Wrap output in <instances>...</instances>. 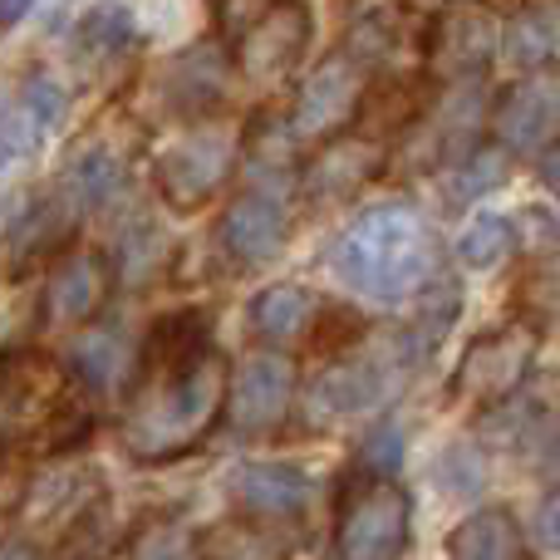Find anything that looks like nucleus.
Returning a JSON list of instances; mask_svg holds the SVG:
<instances>
[{
  "label": "nucleus",
  "instance_id": "obj_36",
  "mask_svg": "<svg viewBox=\"0 0 560 560\" xmlns=\"http://www.w3.org/2000/svg\"><path fill=\"white\" fill-rule=\"evenodd\" d=\"M0 560H39V546L30 536H0Z\"/></svg>",
  "mask_w": 560,
  "mask_h": 560
},
{
  "label": "nucleus",
  "instance_id": "obj_35",
  "mask_svg": "<svg viewBox=\"0 0 560 560\" xmlns=\"http://www.w3.org/2000/svg\"><path fill=\"white\" fill-rule=\"evenodd\" d=\"M541 541L551 546V551H560V492L541 506Z\"/></svg>",
  "mask_w": 560,
  "mask_h": 560
},
{
  "label": "nucleus",
  "instance_id": "obj_17",
  "mask_svg": "<svg viewBox=\"0 0 560 560\" xmlns=\"http://www.w3.org/2000/svg\"><path fill=\"white\" fill-rule=\"evenodd\" d=\"M242 158H246V187L256 192L285 197V187H300V138L290 128V114H252L242 133Z\"/></svg>",
  "mask_w": 560,
  "mask_h": 560
},
{
  "label": "nucleus",
  "instance_id": "obj_11",
  "mask_svg": "<svg viewBox=\"0 0 560 560\" xmlns=\"http://www.w3.org/2000/svg\"><path fill=\"white\" fill-rule=\"evenodd\" d=\"M217 242H222V252L232 256V261L242 266V271L276 261V256L285 252V242H290L285 197H276V192H256V187H242V192L232 197V207L222 212Z\"/></svg>",
  "mask_w": 560,
  "mask_h": 560
},
{
  "label": "nucleus",
  "instance_id": "obj_12",
  "mask_svg": "<svg viewBox=\"0 0 560 560\" xmlns=\"http://www.w3.org/2000/svg\"><path fill=\"white\" fill-rule=\"evenodd\" d=\"M384 167H388V158L378 143L339 133L305 158V167H300V197L310 207H335L345 197H354L359 187H369L374 177H384Z\"/></svg>",
  "mask_w": 560,
  "mask_h": 560
},
{
  "label": "nucleus",
  "instance_id": "obj_7",
  "mask_svg": "<svg viewBox=\"0 0 560 560\" xmlns=\"http://www.w3.org/2000/svg\"><path fill=\"white\" fill-rule=\"evenodd\" d=\"M369 79H374V69L359 55H349L345 45L329 59H319L305 74V84L295 89V108H290V128L300 143H329V138L349 133Z\"/></svg>",
  "mask_w": 560,
  "mask_h": 560
},
{
  "label": "nucleus",
  "instance_id": "obj_10",
  "mask_svg": "<svg viewBox=\"0 0 560 560\" xmlns=\"http://www.w3.org/2000/svg\"><path fill=\"white\" fill-rule=\"evenodd\" d=\"M560 124V69L516 74L492 98V138L506 153H541Z\"/></svg>",
  "mask_w": 560,
  "mask_h": 560
},
{
  "label": "nucleus",
  "instance_id": "obj_3",
  "mask_svg": "<svg viewBox=\"0 0 560 560\" xmlns=\"http://www.w3.org/2000/svg\"><path fill=\"white\" fill-rule=\"evenodd\" d=\"M418 364H423V359L413 354V345H408L404 335H388L378 349H349V354H339L335 364H325L315 374V384H310V394H305V408L315 423L374 413V408H384L388 398L404 388V378L413 374Z\"/></svg>",
  "mask_w": 560,
  "mask_h": 560
},
{
  "label": "nucleus",
  "instance_id": "obj_30",
  "mask_svg": "<svg viewBox=\"0 0 560 560\" xmlns=\"http://www.w3.org/2000/svg\"><path fill=\"white\" fill-rule=\"evenodd\" d=\"M74 39L89 55H118L124 45H133V15H128L124 5H98L79 20Z\"/></svg>",
  "mask_w": 560,
  "mask_h": 560
},
{
  "label": "nucleus",
  "instance_id": "obj_2",
  "mask_svg": "<svg viewBox=\"0 0 560 560\" xmlns=\"http://www.w3.org/2000/svg\"><path fill=\"white\" fill-rule=\"evenodd\" d=\"M329 271L364 300H404L433 285L438 232L413 202H378L359 212L329 246Z\"/></svg>",
  "mask_w": 560,
  "mask_h": 560
},
{
  "label": "nucleus",
  "instance_id": "obj_27",
  "mask_svg": "<svg viewBox=\"0 0 560 560\" xmlns=\"http://www.w3.org/2000/svg\"><path fill=\"white\" fill-rule=\"evenodd\" d=\"M506 177V158L502 148H477V153H467L463 163L447 167V202L463 207V202H477V197H487L492 187H502Z\"/></svg>",
  "mask_w": 560,
  "mask_h": 560
},
{
  "label": "nucleus",
  "instance_id": "obj_33",
  "mask_svg": "<svg viewBox=\"0 0 560 560\" xmlns=\"http://www.w3.org/2000/svg\"><path fill=\"white\" fill-rule=\"evenodd\" d=\"M133 560H183V541H177V532L158 526V532L143 536V546H138Z\"/></svg>",
  "mask_w": 560,
  "mask_h": 560
},
{
  "label": "nucleus",
  "instance_id": "obj_6",
  "mask_svg": "<svg viewBox=\"0 0 560 560\" xmlns=\"http://www.w3.org/2000/svg\"><path fill=\"white\" fill-rule=\"evenodd\" d=\"M536 354H541V325L536 319L522 315V319H506V325H492L477 339H467L463 359L453 369V388L467 398L506 404L532 378Z\"/></svg>",
  "mask_w": 560,
  "mask_h": 560
},
{
  "label": "nucleus",
  "instance_id": "obj_4",
  "mask_svg": "<svg viewBox=\"0 0 560 560\" xmlns=\"http://www.w3.org/2000/svg\"><path fill=\"white\" fill-rule=\"evenodd\" d=\"M413 536V502L394 477H354L335 516L339 560H404Z\"/></svg>",
  "mask_w": 560,
  "mask_h": 560
},
{
  "label": "nucleus",
  "instance_id": "obj_29",
  "mask_svg": "<svg viewBox=\"0 0 560 560\" xmlns=\"http://www.w3.org/2000/svg\"><path fill=\"white\" fill-rule=\"evenodd\" d=\"M364 335H369V319L349 305H319L315 325H310V345L319 354H349L354 345H364Z\"/></svg>",
  "mask_w": 560,
  "mask_h": 560
},
{
  "label": "nucleus",
  "instance_id": "obj_28",
  "mask_svg": "<svg viewBox=\"0 0 560 560\" xmlns=\"http://www.w3.org/2000/svg\"><path fill=\"white\" fill-rule=\"evenodd\" d=\"M89 492H94V482H89L84 472H74V467H65V472H45L35 482V492H30V516H55V522H65V516H79L89 506Z\"/></svg>",
  "mask_w": 560,
  "mask_h": 560
},
{
  "label": "nucleus",
  "instance_id": "obj_14",
  "mask_svg": "<svg viewBox=\"0 0 560 560\" xmlns=\"http://www.w3.org/2000/svg\"><path fill=\"white\" fill-rule=\"evenodd\" d=\"M428 108H433V98H428V79L418 74H378L369 79L364 98H359V114L354 124H349V133L364 138V143H394V138L413 133L418 124L428 118Z\"/></svg>",
  "mask_w": 560,
  "mask_h": 560
},
{
  "label": "nucleus",
  "instance_id": "obj_15",
  "mask_svg": "<svg viewBox=\"0 0 560 560\" xmlns=\"http://www.w3.org/2000/svg\"><path fill=\"white\" fill-rule=\"evenodd\" d=\"M497 35L492 20L472 15V10H453V15H438L433 30L423 39V65L433 79H482V69L497 59Z\"/></svg>",
  "mask_w": 560,
  "mask_h": 560
},
{
  "label": "nucleus",
  "instance_id": "obj_25",
  "mask_svg": "<svg viewBox=\"0 0 560 560\" xmlns=\"http://www.w3.org/2000/svg\"><path fill=\"white\" fill-rule=\"evenodd\" d=\"M124 177H128V158H124V148H84V153L74 158V167H69V197H74L79 207H104L108 197L124 187Z\"/></svg>",
  "mask_w": 560,
  "mask_h": 560
},
{
  "label": "nucleus",
  "instance_id": "obj_24",
  "mask_svg": "<svg viewBox=\"0 0 560 560\" xmlns=\"http://www.w3.org/2000/svg\"><path fill=\"white\" fill-rule=\"evenodd\" d=\"M560 45V20L551 5H522L497 35V59L516 74H536V69H551V55Z\"/></svg>",
  "mask_w": 560,
  "mask_h": 560
},
{
  "label": "nucleus",
  "instance_id": "obj_21",
  "mask_svg": "<svg viewBox=\"0 0 560 560\" xmlns=\"http://www.w3.org/2000/svg\"><path fill=\"white\" fill-rule=\"evenodd\" d=\"M315 310H319V300L310 295L305 285L280 280V285H266L252 295V305H246V329H252V339H261V349L290 345V339L310 335Z\"/></svg>",
  "mask_w": 560,
  "mask_h": 560
},
{
  "label": "nucleus",
  "instance_id": "obj_19",
  "mask_svg": "<svg viewBox=\"0 0 560 560\" xmlns=\"http://www.w3.org/2000/svg\"><path fill=\"white\" fill-rule=\"evenodd\" d=\"M108 290H114V266L98 252H74L59 256L55 276L45 285V315L55 325H89L104 310Z\"/></svg>",
  "mask_w": 560,
  "mask_h": 560
},
{
  "label": "nucleus",
  "instance_id": "obj_18",
  "mask_svg": "<svg viewBox=\"0 0 560 560\" xmlns=\"http://www.w3.org/2000/svg\"><path fill=\"white\" fill-rule=\"evenodd\" d=\"M226 69L232 65H226V55L217 45H192L187 55H177L163 69V84H158L167 114L212 118L226 104Z\"/></svg>",
  "mask_w": 560,
  "mask_h": 560
},
{
  "label": "nucleus",
  "instance_id": "obj_34",
  "mask_svg": "<svg viewBox=\"0 0 560 560\" xmlns=\"http://www.w3.org/2000/svg\"><path fill=\"white\" fill-rule=\"evenodd\" d=\"M541 183H546V192L560 202V138L551 148H541Z\"/></svg>",
  "mask_w": 560,
  "mask_h": 560
},
{
  "label": "nucleus",
  "instance_id": "obj_1",
  "mask_svg": "<svg viewBox=\"0 0 560 560\" xmlns=\"http://www.w3.org/2000/svg\"><path fill=\"white\" fill-rule=\"evenodd\" d=\"M226 369L222 349L202 319L167 315L138 349V388L118 423V447L143 467H167L197 453L226 413Z\"/></svg>",
  "mask_w": 560,
  "mask_h": 560
},
{
  "label": "nucleus",
  "instance_id": "obj_37",
  "mask_svg": "<svg viewBox=\"0 0 560 560\" xmlns=\"http://www.w3.org/2000/svg\"><path fill=\"white\" fill-rule=\"evenodd\" d=\"M413 10H423V15H453V10H467L477 5V0H408Z\"/></svg>",
  "mask_w": 560,
  "mask_h": 560
},
{
  "label": "nucleus",
  "instance_id": "obj_26",
  "mask_svg": "<svg viewBox=\"0 0 560 560\" xmlns=\"http://www.w3.org/2000/svg\"><path fill=\"white\" fill-rule=\"evenodd\" d=\"M512 256H516V226H512V217H502V212L472 217L463 242H457V261H463L467 271H497V266L512 261Z\"/></svg>",
  "mask_w": 560,
  "mask_h": 560
},
{
  "label": "nucleus",
  "instance_id": "obj_8",
  "mask_svg": "<svg viewBox=\"0 0 560 560\" xmlns=\"http://www.w3.org/2000/svg\"><path fill=\"white\" fill-rule=\"evenodd\" d=\"M310 39H315V10H310V0H261L256 15H246L236 25L232 65L246 79H276L305 59Z\"/></svg>",
  "mask_w": 560,
  "mask_h": 560
},
{
  "label": "nucleus",
  "instance_id": "obj_39",
  "mask_svg": "<svg viewBox=\"0 0 560 560\" xmlns=\"http://www.w3.org/2000/svg\"><path fill=\"white\" fill-rule=\"evenodd\" d=\"M556 457H560V433H556Z\"/></svg>",
  "mask_w": 560,
  "mask_h": 560
},
{
  "label": "nucleus",
  "instance_id": "obj_20",
  "mask_svg": "<svg viewBox=\"0 0 560 560\" xmlns=\"http://www.w3.org/2000/svg\"><path fill=\"white\" fill-rule=\"evenodd\" d=\"M65 369L89 394H108V388H118L124 378L138 374V354L118 325H98V329H84V335L69 345Z\"/></svg>",
  "mask_w": 560,
  "mask_h": 560
},
{
  "label": "nucleus",
  "instance_id": "obj_31",
  "mask_svg": "<svg viewBox=\"0 0 560 560\" xmlns=\"http://www.w3.org/2000/svg\"><path fill=\"white\" fill-rule=\"evenodd\" d=\"M354 463H359V477H394L398 463H404V428L374 423V433L359 443Z\"/></svg>",
  "mask_w": 560,
  "mask_h": 560
},
{
  "label": "nucleus",
  "instance_id": "obj_38",
  "mask_svg": "<svg viewBox=\"0 0 560 560\" xmlns=\"http://www.w3.org/2000/svg\"><path fill=\"white\" fill-rule=\"evenodd\" d=\"M30 5H35V0H0V25H20V20L30 15Z\"/></svg>",
  "mask_w": 560,
  "mask_h": 560
},
{
  "label": "nucleus",
  "instance_id": "obj_23",
  "mask_svg": "<svg viewBox=\"0 0 560 560\" xmlns=\"http://www.w3.org/2000/svg\"><path fill=\"white\" fill-rule=\"evenodd\" d=\"M447 560H526V536L506 506H482L447 536Z\"/></svg>",
  "mask_w": 560,
  "mask_h": 560
},
{
  "label": "nucleus",
  "instance_id": "obj_5",
  "mask_svg": "<svg viewBox=\"0 0 560 560\" xmlns=\"http://www.w3.org/2000/svg\"><path fill=\"white\" fill-rule=\"evenodd\" d=\"M242 153V138H232L217 124H197L183 138H173L167 148H158L153 158V187L173 212L192 217L212 202L232 177V163Z\"/></svg>",
  "mask_w": 560,
  "mask_h": 560
},
{
  "label": "nucleus",
  "instance_id": "obj_16",
  "mask_svg": "<svg viewBox=\"0 0 560 560\" xmlns=\"http://www.w3.org/2000/svg\"><path fill=\"white\" fill-rule=\"evenodd\" d=\"M232 497L256 522H300L315 502V477L295 463H246L232 472Z\"/></svg>",
  "mask_w": 560,
  "mask_h": 560
},
{
  "label": "nucleus",
  "instance_id": "obj_13",
  "mask_svg": "<svg viewBox=\"0 0 560 560\" xmlns=\"http://www.w3.org/2000/svg\"><path fill=\"white\" fill-rule=\"evenodd\" d=\"M79 212H84V207L69 197V187L59 197H39V202L30 207L25 217H15V222L5 226V236H0V261H5V271L20 276L39 261H59V256H69Z\"/></svg>",
  "mask_w": 560,
  "mask_h": 560
},
{
  "label": "nucleus",
  "instance_id": "obj_22",
  "mask_svg": "<svg viewBox=\"0 0 560 560\" xmlns=\"http://www.w3.org/2000/svg\"><path fill=\"white\" fill-rule=\"evenodd\" d=\"M197 560H290V536L276 522L236 512L197 532Z\"/></svg>",
  "mask_w": 560,
  "mask_h": 560
},
{
  "label": "nucleus",
  "instance_id": "obj_32",
  "mask_svg": "<svg viewBox=\"0 0 560 560\" xmlns=\"http://www.w3.org/2000/svg\"><path fill=\"white\" fill-rule=\"evenodd\" d=\"M25 108L39 118V124H55L59 118V108H65V94H59L49 79H35V84L25 89Z\"/></svg>",
  "mask_w": 560,
  "mask_h": 560
},
{
  "label": "nucleus",
  "instance_id": "obj_9",
  "mask_svg": "<svg viewBox=\"0 0 560 560\" xmlns=\"http://www.w3.org/2000/svg\"><path fill=\"white\" fill-rule=\"evenodd\" d=\"M290 404H295V364L280 349H252L236 359L232 388H226V423L232 433L256 438L285 423Z\"/></svg>",
  "mask_w": 560,
  "mask_h": 560
}]
</instances>
